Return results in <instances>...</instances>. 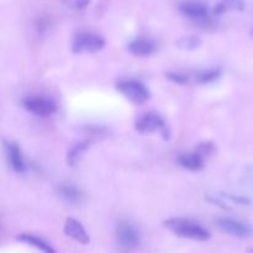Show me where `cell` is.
I'll list each match as a JSON object with an SVG mask.
<instances>
[{"mask_svg":"<svg viewBox=\"0 0 253 253\" xmlns=\"http://www.w3.org/2000/svg\"><path fill=\"white\" fill-rule=\"evenodd\" d=\"M163 226L182 239L205 242L211 239V232L199 222L187 217H169L163 221Z\"/></svg>","mask_w":253,"mask_h":253,"instance_id":"6da1fadb","label":"cell"},{"mask_svg":"<svg viewBox=\"0 0 253 253\" xmlns=\"http://www.w3.org/2000/svg\"><path fill=\"white\" fill-rule=\"evenodd\" d=\"M221 69L210 68L204 71L168 72L166 74L168 81L179 85H205L216 82L221 77Z\"/></svg>","mask_w":253,"mask_h":253,"instance_id":"7a4b0ae2","label":"cell"},{"mask_svg":"<svg viewBox=\"0 0 253 253\" xmlns=\"http://www.w3.org/2000/svg\"><path fill=\"white\" fill-rule=\"evenodd\" d=\"M135 130L142 135L158 132L162 136L163 140L170 138V131L167 123L160 114L155 113V111L140 114L135 120Z\"/></svg>","mask_w":253,"mask_h":253,"instance_id":"3957f363","label":"cell"},{"mask_svg":"<svg viewBox=\"0 0 253 253\" xmlns=\"http://www.w3.org/2000/svg\"><path fill=\"white\" fill-rule=\"evenodd\" d=\"M179 12L188 20L203 27L214 25V17H211L209 7L200 0H184L179 4Z\"/></svg>","mask_w":253,"mask_h":253,"instance_id":"277c9868","label":"cell"},{"mask_svg":"<svg viewBox=\"0 0 253 253\" xmlns=\"http://www.w3.org/2000/svg\"><path fill=\"white\" fill-rule=\"evenodd\" d=\"M116 90L130 103L141 105L150 100L151 91L142 82L136 79H123L116 83Z\"/></svg>","mask_w":253,"mask_h":253,"instance_id":"5b68a950","label":"cell"},{"mask_svg":"<svg viewBox=\"0 0 253 253\" xmlns=\"http://www.w3.org/2000/svg\"><path fill=\"white\" fill-rule=\"evenodd\" d=\"M105 39L95 32L83 31L74 36L71 49L74 54L96 53L105 47Z\"/></svg>","mask_w":253,"mask_h":253,"instance_id":"8992f818","label":"cell"},{"mask_svg":"<svg viewBox=\"0 0 253 253\" xmlns=\"http://www.w3.org/2000/svg\"><path fill=\"white\" fill-rule=\"evenodd\" d=\"M21 105L30 114L40 116V118H49L57 111V104L52 99L44 98V96H26L22 99Z\"/></svg>","mask_w":253,"mask_h":253,"instance_id":"52a82bcc","label":"cell"},{"mask_svg":"<svg viewBox=\"0 0 253 253\" xmlns=\"http://www.w3.org/2000/svg\"><path fill=\"white\" fill-rule=\"evenodd\" d=\"M216 225L222 232L232 237H236V239H247V237L251 236L253 232L251 225L241 221V220L232 219V217H217Z\"/></svg>","mask_w":253,"mask_h":253,"instance_id":"ba28073f","label":"cell"},{"mask_svg":"<svg viewBox=\"0 0 253 253\" xmlns=\"http://www.w3.org/2000/svg\"><path fill=\"white\" fill-rule=\"evenodd\" d=\"M116 240L125 249H136L141 244V232L130 221H121L116 227Z\"/></svg>","mask_w":253,"mask_h":253,"instance_id":"9c48e42d","label":"cell"},{"mask_svg":"<svg viewBox=\"0 0 253 253\" xmlns=\"http://www.w3.org/2000/svg\"><path fill=\"white\" fill-rule=\"evenodd\" d=\"M4 148L5 153H6L7 162H9L11 169L16 173L26 172L27 165L21 147L16 142H14V141L4 140Z\"/></svg>","mask_w":253,"mask_h":253,"instance_id":"30bf717a","label":"cell"},{"mask_svg":"<svg viewBox=\"0 0 253 253\" xmlns=\"http://www.w3.org/2000/svg\"><path fill=\"white\" fill-rule=\"evenodd\" d=\"M63 232L66 236H68L69 239L74 240L76 242L82 245H88L90 242V237L89 234L86 232L85 227L83 226L82 222H79L78 220L73 219V217H68L64 221L63 226Z\"/></svg>","mask_w":253,"mask_h":253,"instance_id":"8fae6325","label":"cell"},{"mask_svg":"<svg viewBox=\"0 0 253 253\" xmlns=\"http://www.w3.org/2000/svg\"><path fill=\"white\" fill-rule=\"evenodd\" d=\"M127 51L135 57H150L157 51V44L153 40L137 37L128 42Z\"/></svg>","mask_w":253,"mask_h":253,"instance_id":"7c38bea8","label":"cell"},{"mask_svg":"<svg viewBox=\"0 0 253 253\" xmlns=\"http://www.w3.org/2000/svg\"><path fill=\"white\" fill-rule=\"evenodd\" d=\"M177 163L183 169L190 170V172H198V170L204 168L205 157L200 155L197 150H194L193 152L180 153L177 157Z\"/></svg>","mask_w":253,"mask_h":253,"instance_id":"4fadbf2b","label":"cell"},{"mask_svg":"<svg viewBox=\"0 0 253 253\" xmlns=\"http://www.w3.org/2000/svg\"><path fill=\"white\" fill-rule=\"evenodd\" d=\"M58 194L66 203L72 205H78L83 202L84 194L78 187L72 183H61L58 185Z\"/></svg>","mask_w":253,"mask_h":253,"instance_id":"5bb4252c","label":"cell"},{"mask_svg":"<svg viewBox=\"0 0 253 253\" xmlns=\"http://www.w3.org/2000/svg\"><path fill=\"white\" fill-rule=\"evenodd\" d=\"M245 7H246L245 0H219L212 9V14L215 16H221L227 12L244 11Z\"/></svg>","mask_w":253,"mask_h":253,"instance_id":"9a60e30c","label":"cell"},{"mask_svg":"<svg viewBox=\"0 0 253 253\" xmlns=\"http://www.w3.org/2000/svg\"><path fill=\"white\" fill-rule=\"evenodd\" d=\"M90 145H91L90 141L84 140V141H81V142H77L74 146H72V147L68 150V152H67V156H66L67 165L72 168L77 167L78 163L81 162L84 153L90 148Z\"/></svg>","mask_w":253,"mask_h":253,"instance_id":"2e32d148","label":"cell"},{"mask_svg":"<svg viewBox=\"0 0 253 253\" xmlns=\"http://www.w3.org/2000/svg\"><path fill=\"white\" fill-rule=\"evenodd\" d=\"M17 241L35 247V249L39 250V251L42 253H56L54 249L52 247V245H49L46 240H43L42 237L36 236V235L20 234L19 236H17Z\"/></svg>","mask_w":253,"mask_h":253,"instance_id":"e0dca14e","label":"cell"},{"mask_svg":"<svg viewBox=\"0 0 253 253\" xmlns=\"http://www.w3.org/2000/svg\"><path fill=\"white\" fill-rule=\"evenodd\" d=\"M203 44V40L197 35H189V36H182L175 41V46L182 51H195L200 48Z\"/></svg>","mask_w":253,"mask_h":253,"instance_id":"ac0fdd59","label":"cell"},{"mask_svg":"<svg viewBox=\"0 0 253 253\" xmlns=\"http://www.w3.org/2000/svg\"><path fill=\"white\" fill-rule=\"evenodd\" d=\"M67 7L72 10H84L88 7L91 0H62Z\"/></svg>","mask_w":253,"mask_h":253,"instance_id":"d6986e66","label":"cell"},{"mask_svg":"<svg viewBox=\"0 0 253 253\" xmlns=\"http://www.w3.org/2000/svg\"><path fill=\"white\" fill-rule=\"evenodd\" d=\"M84 131H85L86 133H89V135L91 136H95V137H105V136L109 135V130L106 127H104V126H86L85 128H84Z\"/></svg>","mask_w":253,"mask_h":253,"instance_id":"ffe728a7","label":"cell"},{"mask_svg":"<svg viewBox=\"0 0 253 253\" xmlns=\"http://www.w3.org/2000/svg\"><path fill=\"white\" fill-rule=\"evenodd\" d=\"M195 150L200 153V155L204 156L205 158L208 156H211L212 153H215V145L210 141H207V142H202L195 147Z\"/></svg>","mask_w":253,"mask_h":253,"instance_id":"44dd1931","label":"cell"},{"mask_svg":"<svg viewBox=\"0 0 253 253\" xmlns=\"http://www.w3.org/2000/svg\"><path fill=\"white\" fill-rule=\"evenodd\" d=\"M246 253H253V249H249V250H247V251H246Z\"/></svg>","mask_w":253,"mask_h":253,"instance_id":"7402d4cb","label":"cell"},{"mask_svg":"<svg viewBox=\"0 0 253 253\" xmlns=\"http://www.w3.org/2000/svg\"><path fill=\"white\" fill-rule=\"evenodd\" d=\"M251 37H252V39H253V30H252V31H251Z\"/></svg>","mask_w":253,"mask_h":253,"instance_id":"603a6c76","label":"cell"}]
</instances>
